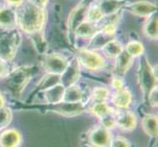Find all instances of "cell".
I'll list each match as a JSON object with an SVG mask.
<instances>
[{
    "mask_svg": "<svg viewBox=\"0 0 158 147\" xmlns=\"http://www.w3.org/2000/svg\"><path fill=\"white\" fill-rule=\"evenodd\" d=\"M44 11L36 5L28 2L24 5L18 16V22L21 29L29 34L39 32L44 24Z\"/></svg>",
    "mask_w": 158,
    "mask_h": 147,
    "instance_id": "6da1fadb",
    "label": "cell"
},
{
    "mask_svg": "<svg viewBox=\"0 0 158 147\" xmlns=\"http://www.w3.org/2000/svg\"><path fill=\"white\" fill-rule=\"evenodd\" d=\"M20 43V35L17 31H11L0 37V60L10 61L15 56Z\"/></svg>",
    "mask_w": 158,
    "mask_h": 147,
    "instance_id": "7a4b0ae2",
    "label": "cell"
},
{
    "mask_svg": "<svg viewBox=\"0 0 158 147\" xmlns=\"http://www.w3.org/2000/svg\"><path fill=\"white\" fill-rule=\"evenodd\" d=\"M139 84L143 88V92L148 95V92L154 88L157 81V72L152 69L149 64L143 58V62L140 64V68L139 71Z\"/></svg>",
    "mask_w": 158,
    "mask_h": 147,
    "instance_id": "3957f363",
    "label": "cell"
},
{
    "mask_svg": "<svg viewBox=\"0 0 158 147\" xmlns=\"http://www.w3.org/2000/svg\"><path fill=\"white\" fill-rule=\"evenodd\" d=\"M77 57L78 61L89 70H100L105 66L103 58L91 50H80Z\"/></svg>",
    "mask_w": 158,
    "mask_h": 147,
    "instance_id": "277c9868",
    "label": "cell"
},
{
    "mask_svg": "<svg viewBox=\"0 0 158 147\" xmlns=\"http://www.w3.org/2000/svg\"><path fill=\"white\" fill-rule=\"evenodd\" d=\"M31 77V70L26 68H20L13 71L7 77V84L12 89L21 91Z\"/></svg>",
    "mask_w": 158,
    "mask_h": 147,
    "instance_id": "5b68a950",
    "label": "cell"
},
{
    "mask_svg": "<svg viewBox=\"0 0 158 147\" xmlns=\"http://www.w3.org/2000/svg\"><path fill=\"white\" fill-rule=\"evenodd\" d=\"M43 66L49 74L60 76L66 70L68 62L66 61V59L59 54H50L43 60Z\"/></svg>",
    "mask_w": 158,
    "mask_h": 147,
    "instance_id": "8992f818",
    "label": "cell"
},
{
    "mask_svg": "<svg viewBox=\"0 0 158 147\" xmlns=\"http://www.w3.org/2000/svg\"><path fill=\"white\" fill-rule=\"evenodd\" d=\"M50 109L53 112H56L60 115L72 117L79 115L85 110V106L81 102H65L61 101L56 104H50Z\"/></svg>",
    "mask_w": 158,
    "mask_h": 147,
    "instance_id": "52a82bcc",
    "label": "cell"
},
{
    "mask_svg": "<svg viewBox=\"0 0 158 147\" xmlns=\"http://www.w3.org/2000/svg\"><path fill=\"white\" fill-rule=\"evenodd\" d=\"M89 142L94 147H109L111 142V134L109 129L99 126L89 134Z\"/></svg>",
    "mask_w": 158,
    "mask_h": 147,
    "instance_id": "ba28073f",
    "label": "cell"
},
{
    "mask_svg": "<svg viewBox=\"0 0 158 147\" xmlns=\"http://www.w3.org/2000/svg\"><path fill=\"white\" fill-rule=\"evenodd\" d=\"M114 117H115L116 126L123 130L131 132L137 127V117L133 112H130L128 110H122L117 112Z\"/></svg>",
    "mask_w": 158,
    "mask_h": 147,
    "instance_id": "9c48e42d",
    "label": "cell"
},
{
    "mask_svg": "<svg viewBox=\"0 0 158 147\" xmlns=\"http://www.w3.org/2000/svg\"><path fill=\"white\" fill-rule=\"evenodd\" d=\"M88 6L85 4H80L71 12L68 20V29L70 34H75L78 27L85 21Z\"/></svg>",
    "mask_w": 158,
    "mask_h": 147,
    "instance_id": "30bf717a",
    "label": "cell"
},
{
    "mask_svg": "<svg viewBox=\"0 0 158 147\" xmlns=\"http://www.w3.org/2000/svg\"><path fill=\"white\" fill-rule=\"evenodd\" d=\"M127 10L140 17H150L157 11V6L155 4L148 1H137L126 6Z\"/></svg>",
    "mask_w": 158,
    "mask_h": 147,
    "instance_id": "8fae6325",
    "label": "cell"
},
{
    "mask_svg": "<svg viewBox=\"0 0 158 147\" xmlns=\"http://www.w3.org/2000/svg\"><path fill=\"white\" fill-rule=\"evenodd\" d=\"M80 76V69H79V64L77 61H73L72 63L68 64L66 70L60 75V81L61 84L65 88L68 86L74 85L75 83L79 80Z\"/></svg>",
    "mask_w": 158,
    "mask_h": 147,
    "instance_id": "7c38bea8",
    "label": "cell"
},
{
    "mask_svg": "<svg viewBox=\"0 0 158 147\" xmlns=\"http://www.w3.org/2000/svg\"><path fill=\"white\" fill-rule=\"evenodd\" d=\"M22 137L16 129H7L0 134V147H18Z\"/></svg>",
    "mask_w": 158,
    "mask_h": 147,
    "instance_id": "4fadbf2b",
    "label": "cell"
},
{
    "mask_svg": "<svg viewBox=\"0 0 158 147\" xmlns=\"http://www.w3.org/2000/svg\"><path fill=\"white\" fill-rule=\"evenodd\" d=\"M65 88L61 84H54L51 88L44 90V99L49 104H56L63 101Z\"/></svg>",
    "mask_w": 158,
    "mask_h": 147,
    "instance_id": "5bb4252c",
    "label": "cell"
},
{
    "mask_svg": "<svg viewBox=\"0 0 158 147\" xmlns=\"http://www.w3.org/2000/svg\"><path fill=\"white\" fill-rule=\"evenodd\" d=\"M17 16L13 9L1 8L0 9V27L5 29H13L16 26Z\"/></svg>",
    "mask_w": 158,
    "mask_h": 147,
    "instance_id": "9a60e30c",
    "label": "cell"
},
{
    "mask_svg": "<svg viewBox=\"0 0 158 147\" xmlns=\"http://www.w3.org/2000/svg\"><path fill=\"white\" fill-rule=\"evenodd\" d=\"M113 103L119 108L126 109L130 106L132 102V94L127 88H121L116 90L115 94L113 95Z\"/></svg>",
    "mask_w": 158,
    "mask_h": 147,
    "instance_id": "2e32d148",
    "label": "cell"
},
{
    "mask_svg": "<svg viewBox=\"0 0 158 147\" xmlns=\"http://www.w3.org/2000/svg\"><path fill=\"white\" fill-rule=\"evenodd\" d=\"M124 1H118V0H100L97 6L99 7L103 16H110L115 14L119 8L122 7Z\"/></svg>",
    "mask_w": 158,
    "mask_h": 147,
    "instance_id": "e0dca14e",
    "label": "cell"
},
{
    "mask_svg": "<svg viewBox=\"0 0 158 147\" xmlns=\"http://www.w3.org/2000/svg\"><path fill=\"white\" fill-rule=\"evenodd\" d=\"M133 58L127 51H123L116 57V71L120 75H124L132 66Z\"/></svg>",
    "mask_w": 158,
    "mask_h": 147,
    "instance_id": "ac0fdd59",
    "label": "cell"
},
{
    "mask_svg": "<svg viewBox=\"0 0 158 147\" xmlns=\"http://www.w3.org/2000/svg\"><path fill=\"white\" fill-rule=\"evenodd\" d=\"M141 126L144 133L149 137H157V116L145 115L141 121Z\"/></svg>",
    "mask_w": 158,
    "mask_h": 147,
    "instance_id": "d6986e66",
    "label": "cell"
},
{
    "mask_svg": "<svg viewBox=\"0 0 158 147\" xmlns=\"http://www.w3.org/2000/svg\"><path fill=\"white\" fill-rule=\"evenodd\" d=\"M83 99V91L77 85H71L65 88L63 101L65 102H81Z\"/></svg>",
    "mask_w": 158,
    "mask_h": 147,
    "instance_id": "ffe728a7",
    "label": "cell"
},
{
    "mask_svg": "<svg viewBox=\"0 0 158 147\" xmlns=\"http://www.w3.org/2000/svg\"><path fill=\"white\" fill-rule=\"evenodd\" d=\"M102 48H103L104 53L110 58H116L118 55H120V54L124 51V48H123L122 44L117 40L108 41Z\"/></svg>",
    "mask_w": 158,
    "mask_h": 147,
    "instance_id": "44dd1931",
    "label": "cell"
},
{
    "mask_svg": "<svg viewBox=\"0 0 158 147\" xmlns=\"http://www.w3.org/2000/svg\"><path fill=\"white\" fill-rule=\"evenodd\" d=\"M143 34L150 39H157V16H150L143 27Z\"/></svg>",
    "mask_w": 158,
    "mask_h": 147,
    "instance_id": "7402d4cb",
    "label": "cell"
},
{
    "mask_svg": "<svg viewBox=\"0 0 158 147\" xmlns=\"http://www.w3.org/2000/svg\"><path fill=\"white\" fill-rule=\"evenodd\" d=\"M91 113L97 118L101 119L102 117H104L108 114L113 113L112 108L109 106L105 101H97L95 102L91 107Z\"/></svg>",
    "mask_w": 158,
    "mask_h": 147,
    "instance_id": "603a6c76",
    "label": "cell"
},
{
    "mask_svg": "<svg viewBox=\"0 0 158 147\" xmlns=\"http://www.w3.org/2000/svg\"><path fill=\"white\" fill-rule=\"evenodd\" d=\"M96 32V28L95 26L89 23L88 21L83 22L78 28L75 31V34L78 36L81 37H89V36H92Z\"/></svg>",
    "mask_w": 158,
    "mask_h": 147,
    "instance_id": "cb8c5ba5",
    "label": "cell"
},
{
    "mask_svg": "<svg viewBox=\"0 0 158 147\" xmlns=\"http://www.w3.org/2000/svg\"><path fill=\"white\" fill-rule=\"evenodd\" d=\"M103 17H104V16H103L99 7L97 6V5H94V6H91L90 8H88L85 21H88L92 24H95V23H98L99 21H101Z\"/></svg>",
    "mask_w": 158,
    "mask_h": 147,
    "instance_id": "d4e9b609",
    "label": "cell"
},
{
    "mask_svg": "<svg viewBox=\"0 0 158 147\" xmlns=\"http://www.w3.org/2000/svg\"><path fill=\"white\" fill-rule=\"evenodd\" d=\"M126 51L130 54L132 57H137L143 55V53L144 51V48L143 43H140L139 41L133 40L129 42L126 46Z\"/></svg>",
    "mask_w": 158,
    "mask_h": 147,
    "instance_id": "484cf974",
    "label": "cell"
},
{
    "mask_svg": "<svg viewBox=\"0 0 158 147\" xmlns=\"http://www.w3.org/2000/svg\"><path fill=\"white\" fill-rule=\"evenodd\" d=\"M60 76L59 75H54V74H49L47 77H44L42 79L40 86L43 88V90H45L47 88H51L54 84H60Z\"/></svg>",
    "mask_w": 158,
    "mask_h": 147,
    "instance_id": "4316f807",
    "label": "cell"
},
{
    "mask_svg": "<svg viewBox=\"0 0 158 147\" xmlns=\"http://www.w3.org/2000/svg\"><path fill=\"white\" fill-rule=\"evenodd\" d=\"M12 120V112L9 108H0V130L7 127Z\"/></svg>",
    "mask_w": 158,
    "mask_h": 147,
    "instance_id": "83f0119b",
    "label": "cell"
},
{
    "mask_svg": "<svg viewBox=\"0 0 158 147\" xmlns=\"http://www.w3.org/2000/svg\"><path fill=\"white\" fill-rule=\"evenodd\" d=\"M92 99L97 101H105L109 97V90L103 86H98L92 90Z\"/></svg>",
    "mask_w": 158,
    "mask_h": 147,
    "instance_id": "f1b7e54d",
    "label": "cell"
},
{
    "mask_svg": "<svg viewBox=\"0 0 158 147\" xmlns=\"http://www.w3.org/2000/svg\"><path fill=\"white\" fill-rule=\"evenodd\" d=\"M101 124L102 127L106 128L107 129H112L116 127V121H115V117H114L111 114H108V115L102 117L101 119Z\"/></svg>",
    "mask_w": 158,
    "mask_h": 147,
    "instance_id": "f546056e",
    "label": "cell"
},
{
    "mask_svg": "<svg viewBox=\"0 0 158 147\" xmlns=\"http://www.w3.org/2000/svg\"><path fill=\"white\" fill-rule=\"evenodd\" d=\"M110 147H131V144L128 139L118 137L114 139H111Z\"/></svg>",
    "mask_w": 158,
    "mask_h": 147,
    "instance_id": "4dcf8cb0",
    "label": "cell"
},
{
    "mask_svg": "<svg viewBox=\"0 0 158 147\" xmlns=\"http://www.w3.org/2000/svg\"><path fill=\"white\" fill-rule=\"evenodd\" d=\"M148 101H149V104L152 107H157V101H158V98H157V86L155 85L153 88H152L149 92H148Z\"/></svg>",
    "mask_w": 158,
    "mask_h": 147,
    "instance_id": "1f68e13d",
    "label": "cell"
},
{
    "mask_svg": "<svg viewBox=\"0 0 158 147\" xmlns=\"http://www.w3.org/2000/svg\"><path fill=\"white\" fill-rule=\"evenodd\" d=\"M112 86H113V88L114 89H121L124 88V81L121 78H118V77H115V78H113L112 80Z\"/></svg>",
    "mask_w": 158,
    "mask_h": 147,
    "instance_id": "d6a6232c",
    "label": "cell"
},
{
    "mask_svg": "<svg viewBox=\"0 0 158 147\" xmlns=\"http://www.w3.org/2000/svg\"><path fill=\"white\" fill-rule=\"evenodd\" d=\"M29 2L35 4V5H36V6H39L40 8H44V6L47 3V0H29Z\"/></svg>",
    "mask_w": 158,
    "mask_h": 147,
    "instance_id": "836d02e7",
    "label": "cell"
},
{
    "mask_svg": "<svg viewBox=\"0 0 158 147\" xmlns=\"http://www.w3.org/2000/svg\"><path fill=\"white\" fill-rule=\"evenodd\" d=\"M8 4L12 5V6H19L24 2V0H5Z\"/></svg>",
    "mask_w": 158,
    "mask_h": 147,
    "instance_id": "e575fe53",
    "label": "cell"
},
{
    "mask_svg": "<svg viewBox=\"0 0 158 147\" xmlns=\"http://www.w3.org/2000/svg\"><path fill=\"white\" fill-rule=\"evenodd\" d=\"M5 73H6V66H5L3 61L0 60V77H2Z\"/></svg>",
    "mask_w": 158,
    "mask_h": 147,
    "instance_id": "d590c367",
    "label": "cell"
},
{
    "mask_svg": "<svg viewBox=\"0 0 158 147\" xmlns=\"http://www.w3.org/2000/svg\"><path fill=\"white\" fill-rule=\"evenodd\" d=\"M4 104H5V99H4V97L2 96V94L0 93V108H3Z\"/></svg>",
    "mask_w": 158,
    "mask_h": 147,
    "instance_id": "8d00e7d4",
    "label": "cell"
},
{
    "mask_svg": "<svg viewBox=\"0 0 158 147\" xmlns=\"http://www.w3.org/2000/svg\"><path fill=\"white\" fill-rule=\"evenodd\" d=\"M118 1H124V0H118Z\"/></svg>",
    "mask_w": 158,
    "mask_h": 147,
    "instance_id": "74e56055",
    "label": "cell"
}]
</instances>
